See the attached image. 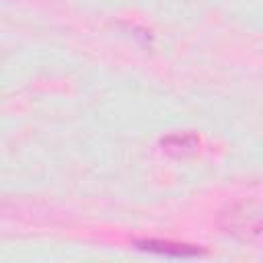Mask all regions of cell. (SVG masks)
Here are the masks:
<instances>
[{"mask_svg":"<svg viewBox=\"0 0 263 263\" xmlns=\"http://www.w3.org/2000/svg\"><path fill=\"white\" fill-rule=\"evenodd\" d=\"M222 226L228 234L245 240V242H263V214L253 210L251 203H236L230 205L228 212L222 214Z\"/></svg>","mask_w":263,"mask_h":263,"instance_id":"6da1fadb","label":"cell"},{"mask_svg":"<svg viewBox=\"0 0 263 263\" xmlns=\"http://www.w3.org/2000/svg\"><path fill=\"white\" fill-rule=\"evenodd\" d=\"M136 249L144 253H152L158 257H168V259H193L201 257L203 251L195 245H183L175 240H160V238H144L136 240Z\"/></svg>","mask_w":263,"mask_h":263,"instance_id":"7a4b0ae2","label":"cell"},{"mask_svg":"<svg viewBox=\"0 0 263 263\" xmlns=\"http://www.w3.org/2000/svg\"><path fill=\"white\" fill-rule=\"evenodd\" d=\"M162 150H166L168 154L175 156H185V154H193L199 146V138L195 134L183 132V134H171L166 138H162Z\"/></svg>","mask_w":263,"mask_h":263,"instance_id":"3957f363","label":"cell"}]
</instances>
